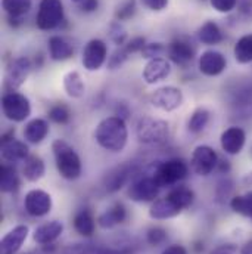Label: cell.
<instances>
[{"label":"cell","mask_w":252,"mask_h":254,"mask_svg":"<svg viewBox=\"0 0 252 254\" xmlns=\"http://www.w3.org/2000/svg\"><path fill=\"white\" fill-rule=\"evenodd\" d=\"M209 122V113L205 108H198L193 111L192 117H190L188 128L190 133H201Z\"/></svg>","instance_id":"cell-32"},{"label":"cell","mask_w":252,"mask_h":254,"mask_svg":"<svg viewBox=\"0 0 252 254\" xmlns=\"http://www.w3.org/2000/svg\"><path fill=\"white\" fill-rule=\"evenodd\" d=\"M98 6H99L98 0H81L80 1V9L84 12H93L98 9Z\"/></svg>","instance_id":"cell-44"},{"label":"cell","mask_w":252,"mask_h":254,"mask_svg":"<svg viewBox=\"0 0 252 254\" xmlns=\"http://www.w3.org/2000/svg\"><path fill=\"white\" fill-rule=\"evenodd\" d=\"M63 87L71 98H81L86 90L84 81L77 71H71L63 77Z\"/></svg>","instance_id":"cell-26"},{"label":"cell","mask_w":252,"mask_h":254,"mask_svg":"<svg viewBox=\"0 0 252 254\" xmlns=\"http://www.w3.org/2000/svg\"><path fill=\"white\" fill-rule=\"evenodd\" d=\"M30 68L31 64L27 58H18L13 63L10 64V66L7 68V74H6V81L10 87H19L24 84V81L27 80L28 74H30Z\"/></svg>","instance_id":"cell-20"},{"label":"cell","mask_w":252,"mask_h":254,"mask_svg":"<svg viewBox=\"0 0 252 254\" xmlns=\"http://www.w3.org/2000/svg\"><path fill=\"white\" fill-rule=\"evenodd\" d=\"M146 46V40L145 37H134L130 42L126 43V51L128 54H136V52H142Z\"/></svg>","instance_id":"cell-41"},{"label":"cell","mask_w":252,"mask_h":254,"mask_svg":"<svg viewBox=\"0 0 252 254\" xmlns=\"http://www.w3.org/2000/svg\"><path fill=\"white\" fill-rule=\"evenodd\" d=\"M198 37H199V40L203 45H217V43H220L223 40V34H221L220 27L215 22H212V21L205 22L199 28Z\"/></svg>","instance_id":"cell-27"},{"label":"cell","mask_w":252,"mask_h":254,"mask_svg":"<svg viewBox=\"0 0 252 254\" xmlns=\"http://www.w3.org/2000/svg\"><path fill=\"white\" fill-rule=\"evenodd\" d=\"M127 217L126 207L121 202H115L109 208H106L99 217H98V225L102 229H112L117 225H121Z\"/></svg>","instance_id":"cell-21"},{"label":"cell","mask_w":252,"mask_h":254,"mask_svg":"<svg viewBox=\"0 0 252 254\" xmlns=\"http://www.w3.org/2000/svg\"><path fill=\"white\" fill-rule=\"evenodd\" d=\"M96 222L90 210H81L74 217V229L81 237H92L95 234Z\"/></svg>","instance_id":"cell-25"},{"label":"cell","mask_w":252,"mask_h":254,"mask_svg":"<svg viewBox=\"0 0 252 254\" xmlns=\"http://www.w3.org/2000/svg\"><path fill=\"white\" fill-rule=\"evenodd\" d=\"M142 1L151 10H162L168 4V0H142Z\"/></svg>","instance_id":"cell-42"},{"label":"cell","mask_w":252,"mask_h":254,"mask_svg":"<svg viewBox=\"0 0 252 254\" xmlns=\"http://www.w3.org/2000/svg\"><path fill=\"white\" fill-rule=\"evenodd\" d=\"M52 151L59 175L66 181H75L81 175V160L75 149L62 139L52 143Z\"/></svg>","instance_id":"cell-2"},{"label":"cell","mask_w":252,"mask_h":254,"mask_svg":"<svg viewBox=\"0 0 252 254\" xmlns=\"http://www.w3.org/2000/svg\"><path fill=\"white\" fill-rule=\"evenodd\" d=\"M230 207L235 213L252 219V190L244 193V195H238V196L232 198Z\"/></svg>","instance_id":"cell-31"},{"label":"cell","mask_w":252,"mask_h":254,"mask_svg":"<svg viewBox=\"0 0 252 254\" xmlns=\"http://www.w3.org/2000/svg\"><path fill=\"white\" fill-rule=\"evenodd\" d=\"M188 173H189L188 164L180 158H173L158 164L151 176L156 181V184L161 188H167L183 181L188 176Z\"/></svg>","instance_id":"cell-3"},{"label":"cell","mask_w":252,"mask_h":254,"mask_svg":"<svg viewBox=\"0 0 252 254\" xmlns=\"http://www.w3.org/2000/svg\"><path fill=\"white\" fill-rule=\"evenodd\" d=\"M1 157L4 161L7 163H19V161H25L30 155H28V146L15 139L10 133L3 134L1 137Z\"/></svg>","instance_id":"cell-13"},{"label":"cell","mask_w":252,"mask_h":254,"mask_svg":"<svg viewBox=\"0 0 252 254\" xmlns=\"http://www.w3.org/2000/svg\"><path fill=\"white\" fill-rule=\"evenodd\" d=\"M46 173L45 161L39 155H30L22 167V176L28 182H37L40 181Z\"/></svg>","instance_id":"cell-24"},{"label":"cell","mask_w":252,"mask_h":254,"mask_svg":"<svg viewBox=\"0 0 252 254\" xmlns=\"http://www.w3.org/2000/svg\"><path fill=\"white\" fill-rule=\"evenodd\" d=\"M0 190L4 193H10L19 188V176L12 166H1L0 170Z\"/></svg>","instance_id":"cell-28"},{"label":"cell","mask_w":252,"mask_h":254,"mask_svg":"<svg viewBox=\"0 0 252 254\" xmlns=\"http://www.w3.org/2000/svg\"><path fill=\"white\" fill-rule=\"evenodd\" d=\"M49 55L53 61H66L74 55V48L61 36H53L49 39Z\"/></svg>","instance_id":"cell-23"},{"label":"cell","mask_w":252,"mask_h":254,"mask_svg":"<svg viewBox=\"0 0 252 254\" xmlns=\"http://www.w3.org/2000/svg\"><path fill=\"white\" fill-rule=\"evenodd\" d=\"M1 110L3 116L15 123L27 120L31 114V105L28 98L18 92H9L1 98Z\"/></svg>","instance_id":"cell-5"},{"label":"cell","mask_w":252,"mask_h":254,"mask_svg":"<svg viewBox=\"0 0 252 254\" xmlns=\"http://www.w3.org/2000/svg\"><path fill=\"white\" fill-rule=\"evenodd\" d=\"M165 51H167V48H164L162 43H149L142 51V55L146 60H153V58H159V55L164 54Z\"/></svg>","instance_id":"cell-37"},{"label":"cell","mask_w":252,"mask_h":254,"mask_svg":"<svg viewBox=\"0 0 252 254\" xmlns=\"http://www.w3.org/2000/svg\"><path fill=\"white\" fill-rule=\"evenodd\" d=\"M63 232V223L59 220H50L36 228L33 240L40 246H48L55 243Z\"/></svg>","instance_id":"cell-17"},{"label":"cell","mask_w":252,"mask_h":254,"mask_svg":"<svg viewBox=\"0 0 252 254\" xmlns=\"http://www.w3.org/2000/svg\"><path fill=\"white\" fill-rule=\"evenodd\" d=\"M241 254H252V240L247 241L242 249H241Z\"/></svg>","instance_id":"cell-46"},{"label":"cell","mask_w":252,"mask_h":254,"mask_svg":"<svg viewBox=\"0 0 252 254\" xmlns=\"http://www.w3.org/2000/svg\"><path fill=\"white\" fill-rule=\"evenodd\" d=\"M63 21V6L61 0H42L36 18L40 30H53Z\"/></svg>","instance_id":"cell-7"},{"label":"cell","mask_w":252,"mask_h":254,"mask_svg":"<svg viewBox=\"0 0 252 254\" xmlns=\"http://www.w3.org/2000/svg\"><path fill=\"white\" fill-rule=\"evenodd\" d=\"M146 240L151 246H159L162 244L165 240H167V232L165 229L159 228V226H155V228H151L148 231V235H146Z\"/></svg>","instance_id":"cell-36"},{"label":"cell","mask_w":252,"mask_h":254,"mask_svg":"<svg viewBox=\"0 0 252 254\" xmlns=\"http://www.w3.org/2000/svg\"><path fill=\"white\" fill-rule=\"evenodd\" d=\"M30 229L25 225H18L12 228L0 241V254H16L25 240L28 238Z\"/></svg>","instance_id":"cell-14"},{"label":"cell","mask_w":252,"mask_h":254,"mask_svg":"<svg viewBox=\"0 0 252 254\" xmlns=\"http://www.w3.org/2000/svg\"><path fill=\"white\" fill-rule=\"evenodd\" d=\"M233 54L235 60L239 64L252 63V34H247L238 40Z\"/></svg>","instance_id":"cell-30"},{"label":"cell","mask_w":252,"mask_h":254,"mask_svg":"<svg viewBox=\"0 0 252 254\" xmlns=\"http://www.w3.org/2000/svg\"><path fill=\"white\" fill-rule=\"evenodd\" d=\"M167 54L173 63L180 65V66H186L188 64L192 63V60L195 57V49L190 46L189 42L177 39L168 45Z\"/></svg>","instance_id":"cell-19"},{"label":"cell","mask_w":252,"mask_h":254,"mask_svg":"<svg viewBox=\"0 0 252 254\" xmlns=\"http://www.w3.org/2000/svg\"><path fill=\"white\" fill-rule=\"evenodd\" d=\"M108 57V49L103 40L93 39L90 40L84 51H83V65L87 71H96L99 69Z\"/></svg>","instance_id":"cell-12"},{"label":"cell","mask_w":252,"mask_h":254,"mask_svg":"<svg viewBox=\"0 0 252 254\" xmlns=\"http://www.w3.org/2000/svg\"><path fill=\"white\" fill-rule=\"evenodd\" d=\"M227 61L223 57V54L217 51H206L199 58V69L202 74L208 77H214L221 74L226 69Z\"/></svg>","instance_id":"cell-16"},{"label":"cell","mask_w":252,"mask_h":254,"mask_svg":"<svg viewBox=\"0 0 252 254\" xmlns=\"http://www.w3.org/2000/svg\"><path fill=\"white\" fill-rule=\"evenodd\" d=\"M183 210L185 208L177 201V198L171 192H168L165 196L158 198L152 202L149 208V216L155 220H167V219L179 216Z\"/></svg>","instance_id":"cell-10"},{"label":"cell","mask_w":252,"mask_h":254,"mask_svg":"<svg viewBox=\"0 0 252 254\" xmlns=\"http://www.w3.org/2000/svg\"><path fill=\"white\" fill-rule=\"evenodd\" d=\"M220 142H221V148L224 152H227L230 155H236L245 146L247 134L241 127H229L221 133Z\"/></svg>","instance_id":"cell-15"},{"label":"cell","mask_w":252,"mask_h":254,"mask_svg":"<svg viewBox=\"0 0 252 254\" xmlns=\"http://www.w3.org/2000/svg\"><path fill=\"white\" fill-rule=\"evenodd\" d=\"M25 211L33 217H43L52 210V196L43 190H31L24 198Z\"/></svg>","instance_id":"cell-11"},{"label":"cell","mask_w":252,"mask_h":254,"mask_svg":"<svg viewBox=\"0 0 252 254\" xmlns=\"http://www.w3.org/2000/svg\"><path fill=\"white\" fill-rule=\"evenodd\" d=\"M128 52L126 51V48H120V49H117L111 57H109V61H108V66L111 68V69H115V68H118V66H121L123 64L126 63L127 58H128Z\"/></svg>","instance_id":"cell-38"},{"label":"cell","mask_w":252,"mask_h":254,"mask_svg":"<svg viewBox=\"0 0 252 254\" xmlns=\"http://www.w3.org/2000/svg\"><path fill=\"white\" fill-rule=\"evenodd\" d=\"M109 39H111L115 45H118V46H121V45L126 43L127 31L126 28H124L118 21H115V22H112V24L109 25Z\"/></svg>","instance_id":"cell-35"},{"label":"cell","mask_w":252,"mask_h":254,"mask_svg":"<svg viewBox=\"0 0 252 254\" xmlns=\"http://www.w3.org/2000/svg\"><path fill=\"white\" fill-rule=\"evenodd\" d=\"M136 10V1L134 0H127L126 3L117 10V18L120 21H126L128 18H131L134 15Z\"/></svg>","instance_id":"cell-39"},{"label":"cell","mask_w":252,"mask_h":254,"mask_svg":"<svg viewBox=\"0 0 252 254\" xmlns=\"http://www.w3.org/2000/svg\"><path fill=\"white\" fill-rule=\"evenodd\" d=\"M238 253V247L235 244H223L215 247L214 250H211L209 254H236Z\"/></svg>","instance_id":"cell-43"},{"label":"cell","mask_w":252,"mask_h":254,"mask_svg":"<svg viewBox=\"0 0 252 254\" xmlns=\"http://www.w3.org/2000/svg\"><path fill=\"white\" fill-rule=\"evenodd\" d=\"M49 119L56 125H68V122L71 119V113H69L68 107L58 104L49 110Z\"/></svg>","instance_id":"cell-34"},{"label":"cell","mask_w":252,"mask_h":254,"mask_svg":"<svg viewBox=\"0 0 252 254\" xmlns=\"http://www.w3.org/2000/svg\"><path fill=\"white\" fill-rule=\"evenodd\" d=\"M96 142L106 151L120 152L126 148L128 140V130L123 117H106L103 119L95 131Z\"/></svg>","instance_id":"cell-1"},{"label":"cell","mask_w":252,"mask_h":254,"mask_svg":"<svg viewBox=\"0 0 252 254\" xmlns=\"http://www.w3.org/2000/svg\"><path fill=\"white\" fill-rule=\"evenodd\" d=\"M49 133V125L43 119H34L28 122L24 128V137L28 143L37 145L46 139Z\"/></svg>","instance_id":"cell-22"},{"label":"cell","mask_w":252,"mask_h":254,"mask_svg":"<svg viewBox=\"0 0 252 254\" xmlns=\"http://www.w3.org/2000/svg\"><path fill=\"white\" fill-rule=\"evenodd\" d=\"M151 102L155 108L170 113L177 110L183 104V93L180 89L174 86L159 87L151 95Z\"/></svg>","instance_id":"cell-9"},{"label":"cell","mask_w":252,"mask_h":254,"mask_svg":"<svg viewBox=\"0 0 252 254\" xmlns=\"http://www.w3.org/2000/svg\"><path fill=\"white\" fill-rule=\"evenodd\" d=\"M171 72V65L164 58H153L146 64L143 69V80L148 84H155L165 80Z\"/></svg>","instance_id":"cell-18"},{"label":"cell","mask_w":252,"mask_h":254,"mask_svg":"<svg viewBox=\"0 0 252 254\" xmlns=\"http://www.w3.org/2000/svg\"><path fill=\"white\" fill-rule=\"evenodd\" d=\"M161 254H188L186 249L183 246H179V244H173L170 247H167Z\"/></svg>","instance_id":"cell-45"},{"label":"cell","mask_w":252,"mask_h":254,"mask_svg":"<svg viewBox=\"0 0 252 254\" xmlns=\"http://www.w3.org/2000/svg\"><path fill=\"white\" fill-rule=\"evenodd\" d=\"M136 134L142 143L146 145L162 143L168 137V123L152 117H143L137 123Z\"/></svg>","instance_id":"cell-4"},{"label":"cell","mask_w":252,"mask_h":254,"mask_svg":"<svg viewBox=\"0 0 252 254\" xmlns=\"http://www.w3.org/2000/svg\"><path fill=\"white\" fill-rule=\"evenodd\" d=\"M128 167L126 166H121V167H117L114 169L105 179V188L108 192H117L123 188V185L127 182L128 179Z\"/></svg>","instance_id":"cell-29"},{"label":"cell","mask_w":252,"mask_h":254,"mask_svg":"<svg viewBox=\"0 0 252 254\" xmlns=\"http://www.w3.org/2000/svg\"><path fill=\"white\" fill-rule=\"evenodd\" d=\"M161 187L156 184V181L152 176H145L137 181H134L128 190L127 195L131 201L136 202H153L159 193Z\"/></svg>","instance_id":"cell-8"},{"label":"cell","mask_w":252,"mask_h":254,"mask_svg":"<svg viewBox=\"0 0 252 254\" xmlns=\"http://www.w3.org/2000/svg\"><path fill=\"white\" fill-rule=\"evenodd\" d=\"M209 1H211V6L221 13L232 12L238 3V0H209Z\"/></svg>","instance_id":"cell-40"},{"label":"cell","mask_w":252,"mask_h":254,"mask_svg":"<svg viewBox=\"0 0 252 254\" xmlns=\"http://www.w3.org/2000/svg\"><path fill=\"white\" fill-rule=\"evenodd\" d=\"M72 1H78V3H80V1H81V0H72Z\"/></svg>","instance_id":"cell-47"},{"label":"cell","mask_w":252,"mask_h":254,"mask_svg":"<svg viewBox=\"0 0 252 254\" xmlns=\"http://www.w3.org/2000/svg\"><path fill=\"white\" fill-rule=\"evenodd\" d=\"M1 6L9 16H22L31 9V0H3Z\"/></svg>","instance_id":"cell-33"},{"label":"cell","mask_w":252,"mask_h":254,"mask_svg":"<svg viewBox=\"0 0 252 254\" xmlns=\"http://www.w3.org/2000/svg\"><path fill=\"white\" fill-rule=\"evenodd\" d=\"M218 166L217 152L208 145H199L193 149L190 157V167L198 176L211 175Z\"/></svg>","instance_id":"cell-6"}]
</instances>
